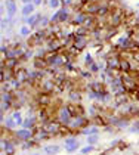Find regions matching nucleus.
<instances>
[{"instance_id":"31","label":"nucleus","mask_w":139,"mask_h":155,"mask_svg":"<svg viewBox=\"0 0 139 155\" xmlns=\"http://www.w3.org/2000/svg\"><path fill=\"white\" fill-rule=\"evenodd\" d=\"M33 3H34V6H36V8H39V6H42L43 3H46V0H34Z\"/></svg>"},{"instance_id":"35","label":"nucleus","mask_w":139,"mask_h":155,"mask_svg":"<svg viewBox=\"0 0 139 155\" xmlns=\"http://www.w3.org/2000/svg\"><path fill=\"white\" fill-rule=\"evenodd\" d=\"M136 8H139V3H138V5H136Z\"/></svg>"},{"instance_id":"5","label":"nucleus","mask_w":139,"mask_h":155,"mask_svg":"<svg viewBox=\"0 0 139 155\" xmlns=\"http://www.w3.org/2000/svg\"><path fill=\"white\" fill-rule=\"evenodd\" d=\"M79 148H80V142H79L77 136H67L64 139V149L67 154H74Z\"/></svg>"},{"instance_id":"1","label":"nucleus","mask_w":139,"mask_h":155,"mask_svg":"<svg viewBox=\"0 0 139 155\" xmlns=\"http://www.w3.org/2000/svg\"><path fill=\"white\" fill-rule=\"evenodd\" d=\"M90 124V118H87L86 115H79V117H74V118L71 120V123L68 124V129L71 133L74 130H79V131H81L84 127H87Z\"/></svg>"},{"instance_id":"15","label":"nucleus","mask_w":139,"mask_h":155,"mask_svg":"<svg viewBox=\"0 0 139 155\" xmlns=\"http://www.w3.org/2000/svg\"><path fill=\"white\" fill-rule=\"evenodd\" d=\"M80 134H83V136H92V134H99L101 133V127L99 126H95V124H89L87 127H84L81 131H79Z\"/></svg>"},{"instance_id":"20","label":"nucleus","mask_w":139,"mask_h":155,"mask_svg":"<svg viewBox=\"0 0 139 155\" xmlns=\"http://www.w3.org/2000/svg\"><path fill=\"white\" fill-rule=\"evenodd\" d=\"M52 25L50 22V16H46V15H43L42 18H40V21H39V25H37V28L36 30H47L49 27Z\"/></svg>"},{"instance_id":"21","label":"nucleus","mask_w":139,"mask_h":155,"mask_svg":"<svg viewBox=\"0 0 139 155\" xmlns=\"http://www.w3.org/2000/svg\"><path fill=\"white\" fill-rule=\"evenodd\" d=\"M12 118L15 120V124H16V127H22V123H24V117L22 114H21V111H13L12 112Z\"/></svg>"},{"instance_id":"7","label":"nucleus","mask_w":139,"mask_h":155,"mask_svg":"<svg viewBox=\"0 0 139 155\" xmlns=\"http://www.w3.org/2000/svg\"><path fill=\"white\" fill-rule=\"evenodd\" d=\"M13 77L19 81V83L22 84V86H25V84L30 83V77H28V70H25V68H18L16 71L13 72Z\"/></svg>"},{"instance_id":"2","label":"nucleus","mask_w":139,"mask_h":155,"mask_svg":"<svg viewBox=\"0 0 139 155\" xmlns=\"http://www.w3.org/2000/svg\"><path fill=\"white\" fill-rule=\"evenodd\" d=\"M73 118L74 117H73V114H71V111H70V108L67 105H61L58 108V111H56V120L64 127H68V124L71 123Z\"/></svg>"},{"instance_id":"27","label":"nucleus","mask_w":139,"mask_h":155,"mask_svg":"<svg viewBox=\"0 0 139 155\" xmlns=\"http://www.w3.org/2000/svg\"><path fill=\"white\" fill-rule=\"evenodd\" d=\"M89 71L92 72V74H99L101 72V68H99V65H98V62H95V64H92L89 68H87Z\"/></svg>"},{"instance_id":"33","label":"nucleus","mask_w":139,"mask_h":155,"mask_svg":"<svg viewBox=\"0 0 139 155\" xmlns=\"http://www.w3.org/2000/svg\"><path fill=\"white\" fill-rule=\"evenodd\" d=\"M31 155H42L40 152H34V154H31Z\"/></svg>"},{"instance_id":"12","label":"nucleus","mask_w":139,"mask_h":155,"mask_svg":"<svg viewBox=\"0 0 139 155\" xmlns=\"http://www.w3.org/2000/svg\"><path fill=\"white\" fill-rule=\"evenodd\" d=\"M61 151H62V146L58 143H49L43 148V152L46 155H58Z\"/></svg>"},{"instance_id":"29","label":"nucleus","mask_w":139,"mask_h":155,"mask_svg":"<svg viewBox=\"0 0 139 155\" xmlns=\"http://www.w3.org/2000/svg\"><path fill=\"white\" fill-rule=\"evenodd\" d=\"M12 107V104H8V102H2V109H0V112H3L5 114V111H9Z\"/></svg>"},{"instance_id":"28","label":"nucleus","mask_w":139,"mask_h":155,"mask_svg":"<svg viewBox=\"0 0 139 155\" xmlns=\"http://www.w3.org/2000/svg\"><path fill=\"white\" fill-rule=\"evenodd\" d=\"M79 75H80L81 78H86V80H87V78H92V77H93V74L89 71V70H86V71H80V72H79Z\"/></svg>"},{"instance_id":"24","label":"nucleus","mask_w":139,"mask_h":155,"mask_svg":"<svg viewBox=\"0 0 139 155\" xmlns=\"http://www.w3.org/2000/svg\"><path fill=\"white\" fill-rule=\"evenodd\" d=\"M93 151H96V146H95V145H86L84 148H81L80 149V154L81 155H87V154H90V152H93Z\"/></svg>"},{"instance_id":"34","label":"nucleus","mask_w":139,"mask_h":155,"mask_svg":"<svg viewBox=\"0 0 139 155\" xmlns=\"http://www.w3.org/2000/svg\"><path fill=\"white\" fill-rule=\"evenodd\" d=\"M99 155H105V152H102V154H99Z\"/></svg>"},{"instance_id":"25","label":"nucleus","mask_w":139,"mask_h":155,"mask_svg":"<svg viewBox=\"0 0 139 155\" xmlns=\"http://www.w3.org/2000/svg\"><path fill=\"white\" fill-rule=\"evenodd\" d=\"M46 5L50 9H58L59 6L62 5V0H46Z\"/></svg>"},{"instance_id":"6","label":"nucleus","mask_w":139,"mask_h":155,"mask_svg":"<svg viewBox=\"0 0 139 155\" xmlns=\"http://www.w3.org/2000/svg\"><path fill=\"white\" fill-rule=\"evenodd\" d=\"M87 45H89V38H87V37L76 36V34H74V41H73L71 49H73L76 53H79V52H83L84 49L87 48Z\"/></svg>"},{"instance_id":"8","label":"nucleus","mask_w":139,"mask_h":155,"mask_svg":"<svg viewBox=\"0 0 139 155\" xmlns=\"http://www.w3.org/2000/svg\"><path fill=\"white\" fill-rule=\"evenodd\" d=\"M87 13L83 12V11H77V12L73 13V19H71V24L74 25V27H81V25L84 24V21L87 19Z\"/></svg>"},{"instance_id":"19","label":"nucleus","mask_w":139,"mask_h":155,"mask_svg":"<svg viewBox=\"0 0 139 155\" xmlns=\"http://www.w3.org/2000/svg\"><path fill=\"white\" fill-rule=\"evenodd\" d=\"M34 131H36V133H34V140H36V142L46 140V139H49V137H52V136H50V134H49V133H47L43 127H40L39 130H37V129H34Z\"/></svg>"},{"instance_id":"22","label":"nucleus","mask_w":139,"mask_h":155,"mask_svg":"<svg viewBox=\"0 0 139 155\" xmlns=\"http://www.w3.org/2000/svg\"><path fill=\"white\" fill-rule=\"evenodd\" d=\"M95 62H96V61L93 59L92 53L86 52V53H84V67H86V68H89V67H90L92 64H95Z\"/></svg>"},{"instance_id":"18","label":"nucleus","mask_w":139,"mask_h":155,"mask_svg":"<svg viewBox=\"0 0 139 155\" xmlns=\"http://www.w3.org/2000/svg\"><path fill=\"white\" fill-rule=\"evenodd\" d=\"M37 117H25L22 123V129H28V130H34L37 127Z\"/></svg>"},{"instance_id":"10","label":"nucleus","mask_w":139,"mask_h":155,"mask_svg":"<svg viewBox=\"0 0 139 155\" xmlns=\"http://www.w3.org/2000/svg\"><path fill=\"white\" fill-rule=\"evenodd\" d=\"M83 101V92L80 89H73V90H68V102L70 104H81Z\"/></svg>"},{"instance_id":"11","label":"nucleus","mask_w":139,"mask_h":155,"mask_svg":"<svg viewBox=\"0 0 139 155\" xmlns=\"http://www.w3.org/2000/svg\"><path fill=\"white\" fill-rule=\"evenodd\" d=\"M43 16V13L42 12H36L33 13L30 18H27V19H22L24 21V24H27V25H30L31 28H37V25H39V21H40V18Z\"/></svg>"},{"instance_id":"9","label":"nucleus","mask_w":139,"mask_h":155,"mask_svg":"<svg viewBox=\"0 0 139 155\" xmlns=\"http://www.w3.org/2000/svg\"><path fill=\"white\" fill-rule=\"evenodd\" d=\"M114 107L116 108H121L124 107V105H127L129 102H130V96L129 93H117L114 95Z\"/></svg>"},{"instance_id":"26","label":"nucleus","mask_w":139,"mask_h":155,"mask_svg":"<svg viewBox=\"0 0 139 155\" xmlns=\"http://www.w3.org/2000/svg\"><path fill=\"white\" fill-rule=\"evenodd\" d=\"M98 142H99V134H92V136H87L86 137V143L87 145H95L96 146Z\"/></svg>"},{"instance_id":"30","label":"nucleus","mask_w":139,"mask_h":155,"mask_svg":"<svg viewBox=\"0 0 139 155\" xmlns=\"http://www.w3.org/2000/svg\"><path fill=\"white\" fill-rule=\"evenodd\" d=\"M83 6H86V5H90V3H101V0H79Z\"/></svg>"},{"instance_id":"3","label":"nucleus","mask_w":139,"mask_h":155,"mask_svg":"<svg viewBox=\"0 0 139 155\" xmlns=\"http://www.w3.org/2000/svg\"><path fill=\"white\" fill-rule=\"evenodd\" d=\"M34 130H28V129H16L13 130V137L18 140V142H28V140H33L34 139Z\"/></svg>"},{"instance_id":"13","label":"nucleus","mask_w":139,"mask_h":155,"mask_svg":"<svg viewBox=\"0 0 139 155\" xmlns=\"http://www.w3.org/2000/svg\"><path fill=\"white\" fill-rule=\"evenodd\" d=\"M18 12V6H16V2L15 0H6V15L8 18H13Z\"/></svg>"},{"instance_id":"32","label":"nucleus","mask_w":139,"mask_h":155,"mask_svg":"<svg viewBox=\"0 0 139 155\" xmlns=\"http://www.w3.org/2000/svg\"><path fill=\"white\" fill-rule=\"evenodd\" d=\"M19 2L22 3V6H24V5H30V3H33L34 0H19Z\"/></svg>"},{"instance_id":"23","label":"nucleus","mask_w":139,"mask_h":155,"mask_svg":"<svg viewBox=\"0 0 139 155\" xmlns=\"http://www.w3.org/2000/svg\"><path fill=\"white\" fill-rule=\"evenodd\" d=\"M37 143L34 139L33 140H28V142H22V145H21V149H24V151H28V149H31V148H34V146H37Z\"/></svg>"},{"instance_id":"4","label":"nucleus","mask_w":139,"mask_h":155,"mask_svg":"<svg viewBox=\"0 0 139 155\" xmlns=\"http://www.w3.org/2000/svg\"><path fill=\"white\" fill-rule=\"evenodd\" d=\"M42 127H43L50 136H61V134H62L61 131L64 129V126L59 123L58 120H50L49 123H46V124L42 126Z\"/></svg>"},{"instance_id":"17","label":"nucleus","mask_w":139,"mask_h":155,"mask_svg":"<svg viewBox=\"0 0 139 155\" xmlns=\"http://www.w3.org/2000/svg\"><path fill=\"white\" fill-rule=\"evenodd\" d=\"M18 34H19V37H22V38H30V37L33 36V28H31L30 25H27V24L19 25V28H18Z\"/></svg>"},{"instance_id":"14","label":"nucleus","mask_w":139,"mask_h":155,"mask_svg":"<svg viewBox=\"0 0 139 155\" xmlns=\"http://www.w3.org/2000/svg\"><path fill=\"white\" fill-rule=\"evenodd\" d=\"M99 8H101V3H90V5H86L83 6V12H86L87 15H92V16H98L99 12Z\"/></svg>"},{"instance_id":"16","label":"nucleus","mask_w":139,"mask_h":155,"mask_svg":"<svg viewBox=\"0 0 139 155\" xmlns=\"http://www.w3.org/2000/svg\"><path fill=\"white\" fill-rule=\"evenodd\" d=\"M33 13H36V6L34 3H30V5H24L22 9H21V16H22V19H27V18H30Z\"/></svg>"}]
</instances>
